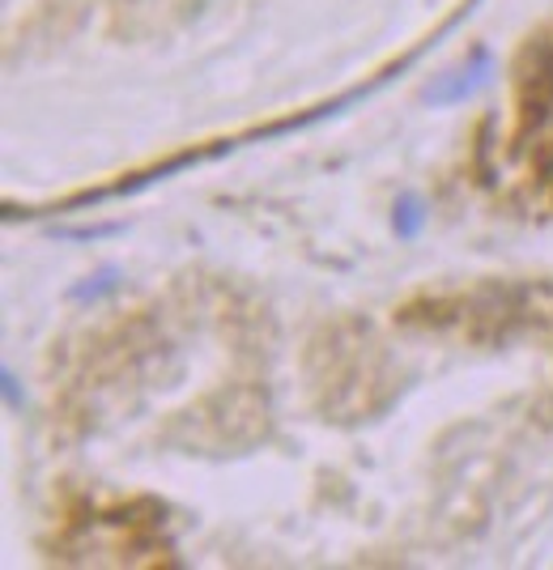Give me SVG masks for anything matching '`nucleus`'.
<instances>
[{
  "label": "nucleus",
  "mask_w": 553,
  "mask_h": 570,
  "mask_svg": "<svg viewBox=\"0 0 553 570\" xmlns=\"http://www.w3.org/2000/svg\"><path fill=\"white\" fill-rule=\"evenodd\" d=\"M0 392H4V404H9V409H22V392H18V375H13V371L0 375Z\"/></svg>",
  "instance_id": "nucleus-5"
},
{
  "label": "nucleus",
  "mask_w": 553,
  "mask_h": 570,
  "mask_svg": "<svg viewBox=\"0 0 553 570\" xmlns=\"http://www.w3.org/2000/svg\"><path fill=\"white\" fill-rule=\"evenodd\" d=\"M515 86H520V107L524 119H545L553 111V30L536 35L520 65H515Z\"/></svg>",
  "instance_id": "nucleus-1"
},
{
  "label": "nucleus",
  "mask_w": 553,
  "mask_h": 570,
  "mask_svg": "<svg viewBox=\"0 0 553 570\" xmlns=\"http://www.w3.org/2000/svg\"><path fill=\"white\" fill-rule=\"evenodd\" d=\"M65 238H107V235H120V226H98V230H60Z\"/></svg>",
  "instance_id": "nucleus-6"
},
{
  "label": "nucleus",
  "mask_w": 553,
  "mask_h": 570,
  "mask_svg": "<svg viewBox=\"0 0 553 570\" xmlns=\"http://www.w3.org/2000/svg\"><path fill=\"white\" fill-rule=\"evenodd\" d=\"M490 77H494V51L473 48L464 65L447 69L443 77H434L431 86H426V102H434V107H456V102H468V98L477 95Z\"/></svg>",
  "instance_id": "nucleus-2"
},
{
  "label": "nucleus",
  "mask_w": 553,
  "mask_h": 570,
  "mask_svg": "<svg viewBox=\"0 0 553 570\" xmlns=\"http://www.w3.org/2000/svg\"><path fill=\"white\" fill-rule=\"evenodd\" d=\"M116 285H120V273H116V268H102V273L86 277L81 285H72L69 298L72 303H95V298H102V294H111Z\"/></svg>",
  "instance_id": "nucleus-4"
},
{
  "label": "nucleus",
  "mask_w": 553,
  "mask_h": 570,
  "mask_svg": "<svg viewBox=\"0 0 553 570\" xmlns=\"http://www.w3.org/2000/svg\"><path fill=\"white\" fill-rule=\"evenodd\" d=\"M422 226H426V205H422V196L405 191V196L396 200V209H392V230L401 238H417Z\"/></svg>",
  "instance_id": "nucleus-3"
}]
</instances>
